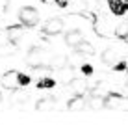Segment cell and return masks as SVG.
Instances as JSON below:
<instances>
[{
  "mask_svg": "<svg viewBox=\"0 0 128 132\" xmlns=\"http://www.w3.org/2000/svg\"><path fill=\"white\" fill-rule=\"evenodd\" d=\"M26 63L30 67H48L50 63V56L45 48L41 47H32L28 50V56H26Z\"/></svg>",
  "mask_w": 128,
  "mask_h": 132,
  "instance_id": "obj_1",
  "label": "cell"
},
{
  "mask_svg": "<svg viewBox=\"0 0 128 132\" xmlns=\"http://www.w3.org/2000/svg\"><path fill=\"white\" fill-rule=\"evenodd\" d=\"M19 19L24 26H35L37 21H39V13L33 10V7L26 6V7H22V10L19 11Z\"/></svg>",
  "mask_w": 128,
  "mask_h": 132,
  "instance_id": "obj_2",
  "label": "cell"
},
{
  "mask_svg": "<svg viewBox=\"0 0 128 132\" xmlns=\"http://www.w3.org/2000/svg\"><path fill=\"white\" fill-rule=\"evenodd\" d=\"M63 19H58V17H54V19H48L45 22V26H43V30H45V34H48V36H56V34H59L63 30Z\"/></svg>",
  "mask_w": 128,
  "mask_h": 132,
  "instance_id": "obj_3",
  "label": "cell"
},
{
  "mask_svg": "<svg viewBox=\"0 0 128 132\" xmlns=\"http://www.w3.org/2000/svg\"><path fill=\"white\" fill-rule=\"evenodd\" d=\"M19 73L17 71H7L4 76H2V86L7 87V89H15L17 86H21V80H19Z\"/></svg>",
  "mask_w": 128,
  "mask_h": 132,
  "instance_id": "obj_4",
  "label": "cell"
},
{
  "mask_svg": "<svg viewBox=\"0 0 128 132\" xmlns=\"http://www.w3.org/2000/svg\"><path fill=\"white\" fill-rule=\"evenodd\" d=\"M85 106H87V102H85V99L82 95H76L74 99H71L69 104H67V108H69L71 112H82Z\"/></svg>",
  "mask_w": 128,
  "mask_h": 132,
  "instance_id": "obj_5",
  "label": "cell"
},
{
  "mask_svg": "<svg viewBox=\"0 0 128 132\" xmlns=\"http://www.w3.org/2000/svg\"><path fill=\"white\" fill-rule=\"evenodd\" d=\"M67 65H69L67 56H52V58H50V63H48V69H56V71H59V69H65Z\"/></svg>",
  "mask_w": 128,
  "mask_h": 132,
  "instance_id": "obj_6",
  "label": "cell"
},
{
  "mask_svg": "<svg viewBox=\"0 0 128 132\" xmlns=\"http://www.w3.org/2000/svg\"><path fill=\"white\" fill-rule=\"evenodd\" d=\"M109 10H112L113 15H124V11L128 10V6L123 2V0H108Z\"/></svg>",
  "mask_w": 128,
  "mask_h": 132,
  "instance_id": "obj_7",
  "label": "cell"
},
{
  "mask_svg": "<svg viewBox=\"0 0 128 132\" xmlns=\"http://www.w3.org/2000/svg\"><path fill=\"white\" fill-rule=\"evenodd\" d=\"M74 48H76L78 54H85V56H93V54H95V47H93L89 41H84V39H82Z\"/></svg>",
  "mask_w": 128,
  "mask_h": 132,
  "instance_id": "obj_8",
  "label": "cell"
},
{
  "mask_svg": "<svg viewBox=\"0 0 128 132\" xmlns=\"http://www.w3.org/2000/svg\"><path fill=\"white\" fill-rule=\"evenodd\" d=\"M82 39H84V37H82V34H80L78 30H72V32H69V34L65 36V43H67L69 47H76Z\"/></svg>",
  "mask_w": 128,
  "mask_h": 132,
  "instance_id": "obj_9",
  "label": "cell"
},
{
  "mask_svg": "<svg viewBox=\"0 0 128 132\" xmlns=\"http://www.w3.org/2000/svg\"><path fill=\"white\" fill-rule=\"evenodd\" d=\"M52 108H54V99H50V97H45V99H41L35 104L37 112H47V110H52Z\"/></svg>",
  "mask_w": 128,
  "mask_h": 132,
  "instance_id": "obj_10",
  "label": "cell"
},
{
  "mask_svg": "<svg viewBox=\"0 0 128 132\" xmlns=\"http://www.w3.org/2000/svg\"><path fill=\"white\" fill-rule=\"evenodd\" d=\"M87 106L91 110H100V108H106V99L102 97H91V101L87 102Z\"/></svg>",
  "mask_w": 128,
  "mask_h": 132,
  "instance_id": "obj_11",
  "label": "cell"
},
{
  "mask_svg": "<svg viewBox=\"0 0 128 132\" xmlns=\"http://www.w3.org/2000/svg\"><path fill=\"white\" fill-rule=\"evenodd\" d=\"M7 36H10L11 43H19V39L22 36V28H21V26H11V28L7 30Z\"/></svg>",
  "mask_w": 128,
  "mask_h": 132,
  "instance_id": "obj_12",
  "label": "cell"
},
{
  "mask_svg": "<svg viewBox=\"0 0 128 132\" xmlns=\"http://www.w3.org/2000/svg\"><path fill=\"white\" fill-rule=\"evenodd\" d=\"M71 89H72L76 95H82L85 89H87V86H85V82H82V80H72V82H71Z\"/></svg>",
  "mask_w": 128,
  "mask_h": 132,
  "instance_id": "obj_13",
  "label": "cell"
},
{
  "mask_svg": "<svg viewBox=\"0 0 128 132\" xmlns=\"http://www.w3.org/2000/svg\"><path fill=\"white\" fill-rule=\"evenodd\" d=\"M115 60H117L115 50H106L104 54H102V61H104L106 65H113V63H115Z\"/></svg>",
  "mask_w": 128,
  "mask_h": 132,
  "instance_id": "obj_14",
  "label": "cell"
},
{
  "mask_svg": "<svg viewBox=\"0 0 128 132\" xmlns=\"http://www.w3.org/2000/svg\"><path fill=\"white\" fill-rule=\"evenodd\" d=\"M54 86H56V82L52 80V78H41L39 84H37L39 89H50V87H54Z\"/></svg>",
  "mask_w": 128,
  "mask_h": 132,
  "instance_id": "obj_15",
  "label": "cell"
},
{
  "mask_svg": "<svg viewBox=\"0 0 128 132\" xmlns=\"http://www.w3.org/2000/svg\"><path fill=\"white\" fill-rule=\"evenodd\" d=\"M59 76H61V80H65V82H72L74 78H72V73H71V69H59Z\"/></svg>",
  "mask_w": 128,
  "mask_h": 132,
  "instance_id": "obj_16",
  "label": "cell"
},
{
  "mask_svg": "<svg viewBox=\"0 0 128 132\" xmlns=\"http://www.w3.org/2000/svg\"><path fill=\"white\" fill-rule=\"evenodd\" d=\"M117 36H119V37L128 36V21H124V22H119V26H117Z\"/></svg>",
  "mask_w": 128,
  "mask_h": 132,
  "instance_id": "obj_17",
  "label": "cell"
},
{
  "mask_svg": "<svg viewBox=\"0 0 128 132\" xmlns=\"http://www.w3.org/2000/svg\"><path fill=\"white\" fill-rule=\"evenodd\" d=\"M19 80H21V86H26V84H30V76L21 75V76H19Z\"/></svg>",
  "mask_w": 128,
  "mask_h": 132,
  "instance_id": "obj_18",
  "label": "cell"
},
{
  "mask_svg": "<svg viewBox=\"0 0 128 132\" xmlns=\"http://www.w3.org/2000/svg\"><path fill=\"white\" fill-rule=\"evenodd\" d=\"M82 73H84V75H87V76L93 75V67H91V65H84V67H82Z\"/></svg>",
  "mask_w": 128,
  "mask_h": 132,
  "instance_id": "obj_19",
  "label": "cell"
},
{
  "mask_svg": "<svg viewBox=\"0 0 128 132\" xmlns=\"http://www.w3.org/2000/svg\"><path fill=\"white\" fill-rule=\"evenodd\" d=\"M7 10V0H0V11H6Z\"/></svg>",
  "mask_w": 128,
  "mask_h": 132,
  "instance_id": "obj_20",
  "label": "cell"
},
{
  "mask_svg": "<svg viewBox=\"0 0 128 132\" xmlns=\"http://www.w3.org/2000/svg\"><path fill=\"white\" fill-rule=\"evenodd\" d=\"M124 69H126V63H123V61L115 65V71H124Z\"/></svg>",
  "mask_w": 128,
  "mask_h": 132,
  "instance_id": "obj_21",
  "label": "cell"
},
{
  "mask_svg": "<svg viewBox=\"0 0 128 132\" xmlns=\"http://www.w3.org/2000/svg\"><path fill=\"white\" fill-rule=\"evenodd\" d=\"M0 102H2V93H0Z\"/></svg>",
  "mask_w": 128,
  "mask_h": 132,
  "instance_id": "obj_22",
  "label": "cell"
},
{
  "mask_svg": "<svg viewBox=\"0 0 128 132\" xmlns=\"http://www.w3.org/2000/svg\"><path fill=\"white\" fill-rule=\"evenodd\" d=\"M124 4H126V6H128V0H124Z\"/></svg>",
  "mask_w": 128,
  "mask_h": 132,
  "instance_id": "obj_23",
  "label": "cell"
}]
</instances>
